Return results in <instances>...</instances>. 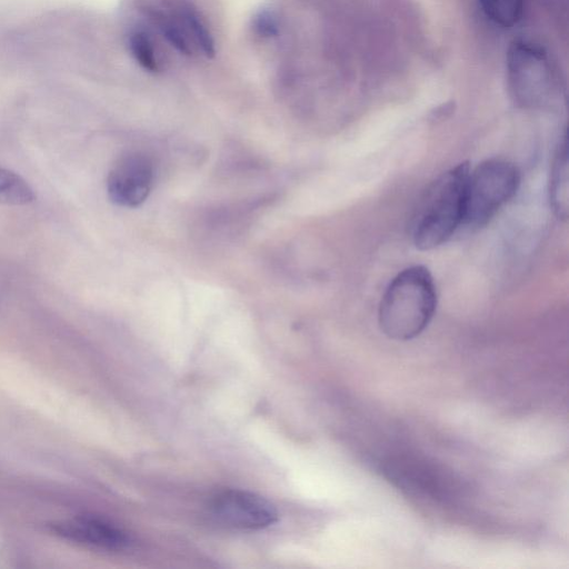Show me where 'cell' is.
<instances>
[{"instance_id": "obj_7", "label": "cell", "mask_w": 569, "mask_h": 569, "mask_svg": "<svg viewBox=\"0 0 569 569\" xmlns=\"http://www.w3.org/2000/svg\"><path fill=\"white\" fill-rule=\"evenodd\" d=\"M210 509L220 522L238 529H262L278 519L277 509L269 500L239 489L219 492L212 499Z\"/></svg>"}, {"instance_id": "obj_12", "label": "cell", "mask_w": 569, "mask_h": 569, "mask_svg": "<svg viewBox=\"0 0 569 569\" xmlns=\"http://www.w3.org/2000/svg\"><path fill=\"white\" fill-rule=\"evenodd\" d=\"M483 12L495 23L510 28L521 18L523 0H478Z\"/></svg>"}, {"instance_id": "obj_13", "label": "cell", "mask_w": 569, "mask_h": 569, "mask_svg": "<svg viewBox=\"0 0 569 569\" xmlns=\"http://www.w3.org/2000/svg\"><path fill=\"white\" fill-rule=\"evenodd\" d=\"M252 30L262 39H271L280 32V21L277 13L270 9L259 10L252 18Z\"/></svg>"}, {"instance_id": "obj_3", "label": "cell", "mask_w": 569, "mask_h": 569, "mask_svg": "<svg viewBox=\"0 0 569 569\" xmlns=\"http://www.w3.org/2000/svg\"><path fill=\"white\" fill-rule=\"evenodd\" d=\"M138 12L181 54H214L212 33L198 9L188 0H133Z\"/></svg>"}, {"instance_id": "obj_5", "label": "cell", "mask_w": 569, "mask_h": 569, "mask_svg": "<svg viewBox=\"0 0 569 569\" xmlns=\"http://www.w3.org/2000/svg\"><path fill=\"white\" fill-rule=\"evenodd\" d=\"M507 81L513 102L526 109L550 104L559 92L558 79L545 50L515 41L507 53Z\"/></svg>"}, {"instance_id": "obj_1", "label": "cell", "mask_w": 569, "mask_h": 569, "mask_svg": "<svg viewBox=\"0 0 569 569\" xmlns=\"http://www.w3.org/2000/svg\"><path fill=\"white\" fill-rule=\"evenodd\" d=\"M437 308V290L425 266L401 270L386 288L378 310L381 331L390 339L408 341L430 323Z\"/></svg>"}, {"instance_id": "obj_11", "label": "cell", "mask_w": 569, "mask_h": 569, "mask_svg": "<svg viewBox=\"0 0 569 569\" xmlns=\"http://www.w3.org/2000/svg\"><path fill=\"white\" fill-rule=\"evenodd\" d=\"M33 200L34 192L22 177L0 167V203L24 206Z\"/></svg>"}, {"instance_id": "obj_8", "label": "cell", "mask_w": 569, "mask_h": 569, "mask_svg": "<svg viewBox=\"0 0 569 569\" xmlns=\"http://www.w3.org/2000/svg\"><path fill=\"white\" fill-rule=\"evenodd\" d=\"M54 535L103 551H121L131 543L130 536L120 527L93 516H78L49 525Z\"/></svg>"}, {"instance_id": "obj_9", "label": "cell", "mask_w": 569, "mask_h": 569, "mask_svg": "<svg viewBox=\"0 0 569 569\" xmlns=\"http://www.w3.org/2000/svg\"><path fill=\"white\" fill-rule=\"evenodd\" d=\"M568 140L565 132L559 140L550 169L549 200L555 214L562 220L568 218Z\"/></svg>"}, {"instance_id": "obj_6", "label": "cell", "mask_w": 569, "mask_h": 569, "mask_svg": "<svg viewBox=\"0 0 569 569\" xmlns=\"http://www.w3.org/2000/svg\"><path fill=\"white\" fill-rule=\"evenodd\" d=\"M153 180L154 168L151 159L140 151H129L122 154L109 171V199L120 207L137 208L147 200Z\"/></svg>"}, {"instance_id": "obj_10", "label": "cell", "mask_w": 569, "mask_h": 569, "mask_svg": "<svg viewBox=\"0 0 569 569\" xmlns=\"http://www.w3.org/2000/svg\"><path fill=\"white\" fill-rule=\"evenodd\" d=\"M128 48L133 59L147 71L158 72L161 62L152 37L141 28L133 29L128 34Z\"/></svg>"}, {"instance_id": "obj_2", "label": "cell", "mask_w": 569, "mask_h": 569, "mask_svg": "<svg viewBox=\"0 0 569 569\" xmlns=\"http://www.w3.org/2000/svg\"><path fill=\"white\" fill-rule=\"evenodd\" d=\"M469 170L468 162L458 163L440 173L423 191L411 221V238L418 249L441 246L461 227Z\"/></svg>"}, {"instance_id": "obj_4", "label": "cell", "mask_w": 569, "mask_h": 569, "mask_svg": "<svg viewBox=\"0 0 569 569\" xmlns=\"http://www.w3.org/2000/svg\"><path fill=\"white\" fill-rule=\"evenodd\" d=\"M520 171L510 161L491 158L469 170L461 227L479 229L517 193Z\"/></svg>"}]
</instances>
